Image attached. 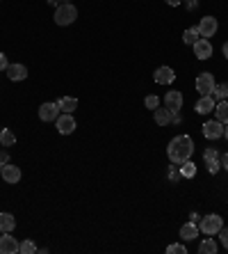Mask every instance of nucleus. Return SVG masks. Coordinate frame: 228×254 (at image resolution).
<instances>
[{"instance_id":"1","label":"nucleus","mask_w":228,"mask_h":254,"mask_svg":"<svg viewBox=\"0 0 228 254\" xmlns=\"http://www.w3.org/2000/svg\"><path fill=\"white\" fill-rule=\"evenodd\" d=\"M194 154V142L189 135H176L167 147V156L174 165H182L185 160H189Z\"/></svg>"},{"instance_id":"2","label":"nucleus","mask_w":228,"mask_h":254,"mask_svg":"<svg viewBox=\"0 0 228 254\" xmlns=\"http://www.w3.org/2000/svg\"><path fill=\"white\" fill-rule=\"evenodd\" d=\"M78 18V9L76 5H71V2H64V5H57V9H55V23L57 25H71L73 21Z\"/></svg>"},{"instance_id":"3","label":"nucleus","mask_w":228,"mask_h":254,"mask_svg":"<svg viewBox=\"0 0 228 254\" xmlns=\"http://www.w3.org/2000/svg\"><path fill=\"white\" fill-rule=\"evenodd\" d=\"M222 227H224L222 215H217V213H208V215L201 220L199 231H203L205 236H215V234H219V229H222Z\"/></svg>"},{"instance_id":"4","label":"nucleus","mask_w":228,"mask_h":254,"mask_svg":"<svg viewBox=\"0 0 228 254\" xmlns=\"http://www.w3.org/2000/svg\"><path fill=\"white\" fill-rule=\"evenodd\" d=\"M215 85H217L215 83V76H212V73H208V71L199 73V78H196V92H201V96L212 94Z\"/></svg>"},{"instance_id":"5","label":"nucleus","mask_w":228,"mask_h":254,"mask_svg":"<svg viewBox=\"0 0 228 254\" xmlns=\"http://www.w3.org/2000/svg\"><path fill=\"white\" fill-rule=\"evenodd\" d=\"M55 126H57V130L62 133V135H71V133L76 130V119H73L71 113H64V115H59V117L55 119Z\"/></svg>"},{"instance_id":"6","label":"nucleus","mask_w":228,"mask_h":254,"mask_svg":"<svg viewBox=\"0 0 228 254\" xmlns=\"http://www.w3.org/2000/svg\"><path fill=\"white\" fill-rule=\"evenodd\" d=\"M196 28H199V35H201V37L210 39V37L217 32L219 23H217V18H215V16H203V18H201V23L196 25Z\"/></svg>"},{"instance_id":"7","label":"nucleus","mask_w":228,"mask_h":254,"mask_svg":"<svg viewBox=\"0 0 228 254\" xmlns=\"http://www.w3.org/2000/svg\"><path fill=\"white\" fill-rule=\"evenodd\" d=\"M18 248H21V243L12 236V231L0 236V254H16Z\"/></svg>"},{"instance_id":"8","label":"nucleus","mask_w":228,"mask_h":254,"mask_svg":"<svg viewBox=\"0 0 228 254\" xmlns=\"http://www.w3.org/2000/svg\"><path fill=\"white\" fill-rule=\"evenodd\" d=\"M164 108H167V110H171V113H181V108H182V94L178 92V89H171V92H167V96H164Z\"/></svg>"},{"instance_id":"9","label":"nucleus","mask_w":228,"mask_h":254,"mask_svg":"<svg viewBox=\"0 0 228 254\" xmlns=\"http://www.w3.org/2000/svg\"><path fill=\"white\" fill-rule=\"evenodd\" d=\"M203 135L208 137V140H219V137H224V124L222 122H217V119L205 122L203 124Z\"/></svg>"},{"instance_id":"10","label":"nucleus","mask_w":228,"mask_h":254,"mask_svg":"<svg viewBox=\"0 0 228 254\" xmlns=\"http://www.w3.org/2000/svg\"><path fill=\"white\" fill-rule=\"evenodd\" d=\"M153 80L158 85H171L176 80V71L171 69V66H160V69H155V73H153Z\"/></svg>"},{"instance_id":"11","label":"nucleus","mask_w":228,"mask_h":254,"mask_svg":"<svg viewBox=\"0 0 228 254\" xmlns=\"http://www.w3.org/2000/svg\"><path fill=\"white\" fill-rule=\"evenodd\" d=\"M59 117V106L57 103H41V108H39V119L41 122H55V119Z\"/></svg>"},{"instance_id":"12","label":"nucleus","mask_w":228,"mask_h":254,"mask_svg":"<svg viewBox=\"0 0 228 254\" xmlns=\"http://www.w3.org/2000/svg\"><path fill=\"white\" fill-rule=\"evenodd\" d=\"M194 55H196L199 60H208V58H212V44H210V39L201 37L199 42L194 44Z\"/></svg>"},{"instance_id":"13","label":"nucleus","mask_w":228,"mask_h":254,"mask_svg":"<svg viewBox=\"0 0 228 254\" xmlns=\"http://www.w3.org/2000/svg\"><path fill=\"white\" fill-rule=\"evenodd\" d=\"M0 177H2V181L5 184H18L21 181V170H18L16 165H2V172H0Z\"/></svg>"},{"instance_id":"14","label":"nucleus","mask_w":228,"mask_h":254,"mask_svg":"<svg viewBox=\"0 0 228 254\" xmlns=\"http://www.w3.org/2000/svg\"><path fill=\"white\" fill-rule=\"evenodd\" d=\"M215 96L212 94H205V96H201L199 101H196V106H194V110H196V113L199 115H208V113H212V110H215Z\"/></svg>"},{"instance_id":"15","label":"nucleus","mask_w":228,"mask_h":254,"mask_svg":"<svg viewBox=\"0 0 228 254\" xmlns=\"http://www.w3.org/2000/svg\"><path fill=\"white\" fill-rule=\"evenodd\" d=\"M7 78L9 80H14V83H18V80H25L28 78V69H25V64H9L7 66Z\"/></svg>"},{"instance_id":"16","label":"nucleus","mask_w":228,"mask_h":254,"mask_svg":"<svg viewBox=\"0 0 228 254\" xmlns=\"http://www.w3.org/2000/svg\"><path fill=\"white\" fill-rule=\"evenodd\" d=\"M153 119H155L158 126H169L171 119H174V113L167 110V108H155V110H153Z\"/></svg>"},{"instance_id":"17","label":"nucleus","mask_w":228,"mask_h":254,"mask_svg":"<svg viewBox=\"0 0 228 254\" xmlns=\"http://www.w3.org/2000/svg\"><path fill=\"white\" fill-rule=\"evenodd\" d=\"M194 238H199V227L194 225V222H187V225H182V227H181V241L189 243V241H194Z\"/></svg>"},{"instance_id":"18","label":"nucleus","mask_w":228,"mask_h":254,"mask_svg":"<svg viewBox=\"0 0 228 254\" xmlns=\"http://www.w3.org/2000/svg\"><path fill=\"white\" fill-rule=\"evenodd\" d=\"M16 227V220H14L12 213H0V234H9Z\"/></svg>"},{"instance_id":"19","label":"nucleus","mask_w":228,"mask_h":254,"mask_svg":"<svg viewBox=\"0 0 228 254\" xmlns=\"http://www.w3.org/2000/svg\"><path fill=\"white\" fill-rule=\"evenodd\" d=\"M212 113L217 115V122H222V124H228V101H226V99L219 101Z\"/></svg>"},{"instance_id":"20","label":"nucleus","mask_w":228,"mask_h":254,"mask_svg":"<svg viewBox=\"0 0 228 254\" xmlns=\"http://www.w3.org/2000/svg\"><path fill=\"white\" fill-rule=\"evenodd\" d=\"M59 110H64V113H73V110H78V99L76 96H62V99L57 101Z\"/></svg>"},{"instance_id":"21","label":"nucleus","mask_w":228,"mask_h":254,"mask_svg":"<svg viewBox=\"0 0 228 254\" xmlns=\"http://www.w3.org/2000/svg\"><path fill=\"white\" fill-rule=\"evenodd\" d=\"M199 39H201V35H199V28H196V25H194V28H187L182 32V42L189 44V46H194Z\"/></svg>"},{"instance_id":"22","label":"nucleus","mask_w":228,"mask_h":254,"mask_svg":"<svg viewBox=\"0 0 228 254\" xmlns=\"http://www.w3.org/2000/svg\"><path fill=\"white\" fill-rule=\"evenodd\" d=\"M217 243H215V238H203L201 241V245H199V252L201 254H217Z\"/></svg>"},{"instance_id":"23","label":"nucleus","mask_w":228,"mask_h":254,"mask_svg":"<svg viewBox=\"0 0 228 254\" xmlns=\"http://www.w3.org/2000/svg\"><path fill=\"white\" fill-rule=\"evenodd\" d=\"M14 142H16V135H14L12 130H9V128L0 130V144H2V147H12Z\"/></svg>"},{"instance_id":"24","label":"nucleus","mask_w":228,"mask_h":254,"mask_svg":"<svg viewBox=\"0 0 228 254\" xmlns=\"http://www.w3.org/2000/svg\"><path fill=\"white\" fill-rule=\"evenodd\" d=\"M194 174H196V165H194L192 160H185L181 165V177H185V179H192Z\"/></svg>"},{"instance_id":"25","label":"nucleus","mask_w":228,"mask_h":254,"mask_svg":"<svg viewBox=\"0 0 228 254\" xmlns=\"http://www.w3.org/2000/svg\"><path fill=\"white\" fill-rule=\"evenodd\" d=\"M37 250H39V248H37L35 243L30 241V238H25V241L21 243V248H18V252H21V254H35Z\"/></svg>"},{"instance_id":"26","label":"nucleus","mask_w":228,"mask_h":254,"mask_svg":"<svg viewBox=\"0 0 228 254\" xmlns=\"http://www.w3.org/2000/svg\"><path fill=\"white\" fill-rule=\"evenodd\" d=\"M212 96H217L219 101H224L228 96V83H222V85H215V89H212Z\"/></svg>"},{"instance_id":"27","label":"nucleus","mask_w":228,"mask_h":254,"mask_svg":"<svg viewBox=\"0 0 228 254\" xmlns=\"http://www.w3.org/2000/svg\"><path fill=\"white\" fill-rule=\"evenodd\" d=\"M203 160H205V163H215V160H222V156H219V151H217V149H205V151H203Z\"/></svg>"},{"instance_id":"28","label":"nucleus","mask_w":228,"mask_h":254,"mask_svg":"<svg viewBox=\"0 0 228 254\" xmlns=\"http://www.w3.org/2000/svg\"><path fill=\"white\" fill-rule=\"evenodd\" d=\"M144 106H146L148 110H155V108H160V99L155 94H151V96H146V99H144Z\"/></svg>"},{"instance_id":"29","label":"nucleus","mask_w":228,"mask_h":254,"mask_svg":"<svg viewBox=\"0 0 228 254\" xmlns=\"http://www.w3.org/2000/svg\"><path fill=\"white\" fill-rule=\"evenodd\" d=\"M167 254H187V248H185V245H181V243H174V245H169V248H167Z\"/></svg>"},{"instance_id":"30","label":"nucleus","mask_w":228,"mask_h":254,"mask_svg":"<svg viewBox=\"0 0 228 254\" xmlns=\"http://www.w3.org/2000/svg\"><path fill=\"white\" fill-rule=\"evenodd\" d=\"M219 238H222L224 250L228 252V227H222V229H219Z\"/></svg>"},{"instance_id":"31","label":"nucleus","mask_w":228,"mask_h":254,"mask_svg":"<svg viewBox=\"0 0 228 254\" xmlns=\"http://www.w3.org/2000/svg\"><path fill=\"white\" fill-rule=\"evenodd\" d=\"M205 165H208V172H210V174H217V172L222 170V160H215V163H205Z\"/></svg>"},{"instance_id":"32","label":"nucleus","mask_w":228,"mask_h":254,"mask_svg":"<svg viewBox=\"0 0 228 254\" xmlns=\"http://www.w3.org/2000/svg\"><path fill=\"white\" fill-rule=\"evenodd\" d=\"M7 66H9V60L5 53H0V71H7Z\"/></svg>"},{"instance_id":"33","label":"nucleus","mask_w":228,"mask_h":254,"mask_svg":"<svg viewBox=\"0 0 228 254\" xmlns=\"http://www.w3.org/2000/svg\"><path fill=\"white\" fill-rule=\"evenodd\" d=\"M164 2H167V5H169V7H178V5H181V2H182V0H164Z\"/></svg>"},{"instance_id":"34","label":"nucleus","mask_w":228,"mask_h":254,"mask_svg":"<svg viewBox=\"0 0 228 254\" xmlns=\"http://www.w3.org/2000/svg\"><path fill=\"white\" fill-rule=\"evenodd\" d=\"M9 160V154L7 151H0V163H7Z\"/></svg>"},{"instance_id":"35","label":"nucleus","mask_w":228,"mask_h":254,"mask_svg":"<svg viewBox=\"0 0 228 254\" xmlns=\"http://www.w3.org/2000/svg\"><path fill=\"white\" fill-rule=\"evenodd\" d=\"M187 7H189V9H196V7H199V2H196V0H187Z\"/></svg>"},{"instance_id":"36","label":"nucleus","mask_w":228,"mask_h":254,"mask_svg":"<svg viewBox=\"0 0 228 254\" xmlns=\"http://www.w3.org/2000/svg\"><path fill=\"white\" fill-rule=\"evenodd\" d=\"M222 165H224V170H228V154L222 156Z\"/></svg>"},{"instance_id":"37","label":"nucleus","mask_w":228,"mask_h":254,"mask_svg":"<svg viewBox=\"0 0 228 254\" xmlns=\"http://www.w3.org/2000/svg\"><path fill=\"white\" fill-rule=\"evenodd\" d=\"M222 53H224V58H228V42L222 46Z\"/></svg>"},{"instance_id":"38","label":"nucleus","mask_w":228,"mask_h":254,"mask_svg":"<svg viewBox=\"0 0 228 254\" xmlns=\"http://www.w3.org/2000/svg\"><path fill=\"white\" fill-rule=\"evenodd\" d=\"M224 137L228 140V124H224Z\"/></svg>"},{"instance_id":"39","label":"nucleus","mask_w":228,"mask_h":254,"mask_svg":"<svg viewBox=\"0 0 228 254\" xmlns=\"http://www.w3.org/2000/svg\"><path fill=\"white\" fill-rule=\"evenodd\" d=\"M2 165H5V163H0V172H2Z\"/></svg>"}]
</instances>
